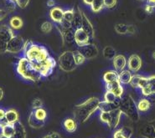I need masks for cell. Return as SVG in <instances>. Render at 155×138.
<instances>
[{"label": "cell", "mask_w": 155, "mask_h": 138, "mask_svg": "<svg viewBox=\"0 0 155 138\" xmlns=\"http://www.w3.org/2000/svg\"><path fill=\"white\" fill-rule=\"evenodd\" d=\"M23 55L24 57L28 59L37 69V67L42 62L51 56V54L43 45L36 44L31 40H26L23 50Z\"/></svg>", "instance_id": "1"}, {"label": "cell", "mask_w": 155, "mask_h": 138, "mask_svg": "<svg viewBox=\"0 0 155 138\" xmlns=\"http://www.w3.org/2000/svg\"><path fill=\"white\" fill-rule=\"evenodd\" d=\"M101 101L97 97H91L73 108L74 119L80 123H85L96 111H97Z\"/></svg>", "instance_id": "2"}, {"label": "cell", "mask_w": 155, "mask_h": 138, "mask_svg": "<svg viewBox=\"0 0 155 138\" xmlns=\"http://www.w3.org/2000/svg\"><path fill=\"white\" fill-rule=\"evenodd\" d=\"M16 71L22 79L28 81L38 82L43 78L40 75V71L35 67V66L28 59H26L24 56L18 59L16 66Z\"/></svg>", "instance_id": "3"}, {"label": "cell", "mask_w": 155, "mask_h": 138, "mask_svg": "<svg viewBox=\"0 0 155 138\" xmlns=\"http://www.w3.org/2000/svg\"><path fill=\"white\" fill-rule=\"evenodd\" d=\"M119 109L122 111L123 114L127 116L132 121L137 122L139 120L140 116L139 111L137 110V103L131 95H126L121 98Z\"/></svg>", "instance_id": "4"}, {"label": "cell", "mask_w": 155, "mask_h": 138, "mask_svg": "<svg viewBox=\"0 0 155 138\" xmlns=\"http://www.w3.org/2000/svg\"><path fill=\"white\" fill-rule=\"evenodd\" d=\"M57 64L60 69L64 72H71L75 70L77 67V65L76 64L74 59L73 50L64 51L59 56Z\"/></svg>", "instance_id": "5"}, {"label": "cell", "mask_w": 155, "mask_h": 138, "mask_svg": "<svg viewBox=\"0 0 155 138\" xmlns=\"http://www.w3.org/2000/svg\"><path fill=\"white\" fill-rule=\"evenodd\" d=\"M122 111L117 108L110 112H100V120L103 123H106L111 130H114L119 125L121 116H122Z\"/></svg>", "instance_id": "6"}, {"label": "cell", "mask_w": 155, "mask_h": 138, "mask_svg": "<svg viewBox=\"0 0 155 138\" xmlns=\"http://www.w3.org/2000/svg\"><path fill=\"white\" fill-rule=\"evenodd\" d=\"M14 30L9 25L0 24V54H5L9 40L15 36Z\"/></svg>", "instance_id": "7"}, {"label": "cell", "mask_w": 155, "mask_h": 138, "mask_svg": "<svg viewBox=\"0 0 155 138\" xmlns=\"http://www.w3.org/2000/svg\"><path fill=\"white\" fill-rule=\"evenodd\" d=\"M25 44V40H24L20 35L15 34V36L9 40V42L8 44L6 53L16 55L20 52H23Z\"/></svg>", "instance_id": "8"}, {"label": "cell", "mask_w": 155, "mask_h": 138, "mask_svg": "<svg viewBox=\"0 0 155 138\" xmlns=\"http://www.w3.org/2000/svg\"><path fill=\"white\" fill-rule=\"evenodd\" d=\"M56 66H57V62L54 59V57H52L51 55L49 58L42 62L40 66L37 67V69L40 71V75L43 78H47L53 73Z\"/></svg>", "instance_id": "9"}, {"label": "cell", "mask_w": 155, "mask_h": 138, "mask_svg": "<svg viewBox=\"0 0 155 138\" xmlns=\"http://www.w3.org/2000/svg\"><path fill=\"white\" fill-rule=\"evenodd\" d=\"M55 28L61 36L63 44L72 45L75 44V30L73 29H64L59 24H55Z\"/></svg>", "instance_id": "10"}, {"label": "cell", "mask_w": 155, "mask_h": 138, "mask_svg": "<svg viewBox=\"0 0 155 138\" xmlns=\"http://www.w3.org/2000/svg\"><path fill=\"white\" fill-rule=\"evenodd\" d=\"M76 50H79L87 59H95L99 54L97 46L93 43H88V44H85L83 46L77 47Z\"/></svg>", "instance_id": "11"}, {"label": "cell", "mask_w": 155, "mask_h": 138, "mask_svg": "<svg viewBox=\"0 0 155 138\" xmlns=\"http://www.w3.org/2000/svg\"><path fill=\"white\" fill-rule=\"evenodd\" d=\"M143 66V61L142 59L139 55L134 54L129 56V58L127 59V69H129L132 73H136L139 71Z\"/></svg>", "instance_id": "12"}, {"label": "cell", "mask_w": 155, "mask_h": 138, "mask_svg": "<svg viewBox=\"0 0 155 138\" xmlns=\"http://www.w3.org/2000/svg\"><path fill=\"white\" fill-rule=\"evenodd\" d=\"M91 38L81 28L75 30V44L77 47L83 46L90 43Z\"/></svg>", "instance_id": "13"}, {"label": "cell", "mask_w": 155, "mask_h": 138, "mask_svg": "<svg viewBox=\"0 0 155 138\" xmlns=\"http://www.w3.org/2000/svg\"><path fill=\"white\" fill-rule=\"evenodd\" d=\"M81 17H82V24H81V29L90 36L91 40L95 38V29H94L93 24H91L89 18L87 14L81 10Z\"/></svg>", "instance_id": "14"}, {"label": "cell", "mask_w": 155, "mask_h": 138, "mask_svg": "<svg viewBox=\"0 0 155 138\" xmlns=\"http://www.w3.org/2000/svg\"><path fill=\"white\" fill-rule=\"evenodd\" d=\"M106 91H111L117 97H119V98H122L124 93L123 85L120 83L119 80L106 84Z\"/></svg>", "instance_id": "15"}, {"label": "cell", "mask_w": 155, "mask_h": 138, "mask_svg": "<svg viewBox=\"0 0 155 138\" xmlns=\"http://www.w3.org/2000/svg\"><path fill=\"white\" fill-rule=\"evenodd\" d=\"M129 85L133 88L135 89H140L146 87L148 85V77L143 76L140 75H133Z\"/></svg>", "instance_id": "16"}, {"label": "cell", "mask_w": 155, "mask_h": 138, "mask_svg": "<svg viewBox=\"0 0 155 138\" xmlns=\"http://www.w3.org/2000/svg\"><path fill=\"white\" fill-rule=\"evenodd\" d=\"M63 15H64V9L58 6L51 8L49 13L50 18L54 24H61L63 21Z\"/></svg>", "instance_id": "17"}, {"label": "cell", "mask_w": 155, "mask_h": 138, "mask_svg": "<svg viewBox=\"0 0 155 138\" xmlns=\"http://www.w3.org/2000/svg\"><path fill=\"white\" fill-rule=\"evenodd\" d=\"M127 63V59L123 55H117L112 59V65H113L114 69L118 73L125 69Z\"/></svg>", "instance_id": "18"}, {"label": "cell", "mask_w": 155, "mask_h": 138, "mask_svg": "<svg viewBox=\"0 0 155 138\" xmlns=\"http://www.w3.org/2000/svg\"><path fill=\"white\" fill-rule=\"evenodd\" d=\"M140 135L144 138H155V129L153 124L147 123L140 128Z\"/></svg>", "instance_id": "19"}, {"label": "cell", "mask_w": 155, "mask_h": 138, "mask_svg": "<svg viewBox=\"0 0 155 138\" xmlns=\"http://www.w3.org/2000/svg\"><path fill=\"white\" fill-rule=\"evenodd\" d=\"M45 121H42V120H39L31 111V112H30L29 117H28V123H29V127H32L34 129H40L45 126Z\"/></svg>", "instance_id": "20"}, {"label": "cell", "mask_w": 155, "mask_h": 138, "mask_svg": "<svg viewBox=\"0 0 155 138\" xmlns=\"http://www.w3.org/2000/svg\"><path fill=\"white\" fill-rule=\"evenodd\" d=\"M102 79L106 84L113 82V81H117V80H119V73L116 71L115 69L107 70L103 74Z\"/></svg>", "instance_id": "21"}, {"label": "cell", "mask_w": 155, "mask_h": 138, "mask_svg": "<svg viewBox=\"0 0 155 138\" xmlns=\"http://www.w3.org/2000/svg\"><path fill=\"white\" fill-rule=\"evenodd\" d=\"M63 127L69 133H73L77 130V121L74 118H66L63 121Z\"/></svg>", "instance_id": "22"}, {"label": "cell", "mask_w": 155, "mask_h": 138, "mask_svg": "<svg viewBox=\"0 0 155 138\" xmlns=\"http://www.w3.org/2000/svg\"><path fill=\"white\" fill-rule=\"evenodd\" d=\"M8 24L13 30H20L24 27V20L19 16H13L9 19Z\"/></svg>", "instance_id": "23"}, {"label": "cell", "mask_w": 155, "mask_h": 138, "mask_svg": "<svg viewBox=\"0 0 155 138\" xmlns=\"http://www.w3.org/2000/svg\"><path fill=\"white\" fill-rule=\"evenodd\" d=\"M18 113L17 111L15 109H9L6 111L5 114V120L7 121V123L9 124H15L17 121H18Z\"/></svg>", "instance_id": "24"}, {"label": "cell", "mask_w": 155, "mask_h": 138, "mask_svg": "<svg viewBox=\"0 0 155 138\" xmlns=\"http://www.w3.org/2000/svg\"><path fill=\"white\" fill-rule=\"evenodd\" d=\"M81 24H82L81 9L79 7H77V9H76L75 15H74V18H73L72 22H71L72 29L76 30V29L81 28Z\"/></svg>", "instance_id": "25"}, {"label": "cell", "mask_w": 155, "mask_h": 138, "mask_svg": "<svg viewBox=\"0 0 155 138\" xmlns=\"http://www.w3.org/2000/svg\"><path fill=\"white\" fill-rule=\"evenodd\" d=\"M15 133L12 138H26V131L25 126L18 120L15 124Z\"/></svg>", "instance_id": "26"}, {"label": "cell", "mask_w": 155, "mask_h": 138, "mask_svg": "<svg viewBox=\"0 0 155 138\" xmlns=\"http://www.w3.org/2000/svg\"><path fill=\"white\" fill-rule=\"evenodd\" d=\"M103 101L108 102V103L115 104V105L119 108L120 102H121V98L117 97L115 95L113 94L112 92H111V91H106V92H105L104 95H103Z\"/></svg>", "instance_id": "27"}, {"label": "cell", "mask_w": 155, "mask_h": 138, "mask_svg": "<svg viewBox=\"0 0 155 138\" xmlns=\"http://www.w3.org/2000/svg\"><path fill=\"white\" fill-rule=\"evenodd\" d=\"M133 77V73L129 69H123L119 72V81L122 85H128Z\"/></svg>", "instance_id": "28"}, {"label": "cell", "mask_w": 155, "mask_h": 138, "mask_svg": "<svg viewBox=\"0 0 155 138\" xmlns=\"http://www.w3.org/2000/svg\"><path fill=\"white\" fill-rule=\"evenodd\" d=\"M137 106L139 112H147L151 108V101L147 98L140 99L137 103Z\"/></svg>", "instance_id": "29"}, {"label": "cell", "mask_w": 155, "mask_h": 138, "mask_svg": "<svg viewBox=\"0 0 155 138\" xmlns=\"http://www.w3.org/2000/svg\"><path fill=\"white\" fill-rule=\"evenodd\" d=\"M1 128V133L4 136H6L7 137L12 138L15 133V124L6 123L4 126L0 127Z\"/></svg>", "instance_id": "30"}, {"label": "cell", "mask_w": 155, "mask_h": 138, "mask_svg": "<svg viewBox=\"0 0 155 138\" xmlns=\"http://www.w3.org/2000/svg\"><path fill=\"white\" fill-rule=\"evenodd\" d=\"M117 108H118V107L115 104L108 103V102L105 101H102L99 104L98 110H100V111H101V112H110V111H112L117 109Z\"/></svg>", "instance_id": "31"}, {"label": "cell", "mask_w": 155, "mask_h": 138, "mask_svg": "<svg viewBox=\"0 0 155 138\" xmlns=\"http://www.w3.org/2000/svg\"><path fill=\"white\" fill-rule=\"evenodd\" d=\"M102 54H103V56H104L105 59H107V60H112L117 55V52H116L115 49L112 46L108 45V46H106L103 49Z\"/></svg>", "instance_id": "32"}, {"label": "cell", "mask_w": 155, "mask_h": 138, "mask_svg": "<svg viewBox=\"0 0 155 138\" xmlns=\"http://www.w3.org/2000/svg\"><path fill=\"white\" fill-rule=\"evenodd\" d=\"M91 8L94 13H99L104 8V0H93Z\"/></svg>", "instance_id": "33"}, {"label": "cell", "mask_w": 155, "mask_h": 138, "mask_svg": "<svg viewBox=\"0 0 155 138\" xmlns=\"http://www.w3.org/2000/svg\"><path fill=\"white\" fill-rule=\"evenodd\" d=\"M33 113L35 114V116H36L37 118L39 120H42V121H45V119L47 117V112L45 109L44 107H41V108H38V109H32Z\"/></svg>", "instance_id": "34"}, {"label": "cell", "mask_w": 155, "mask_h": 138, "mask_svg": "<svg viewBox=\"0 0 155 138\" xmlns=\"http://www.w3.org/2000/svg\"><path fill=\"white\" fill-rule=\"evenodd\" d=\"M73 55H74V59H75V61H76V64L77 65V66L84 64L85 61H86V59H87L84 57V55L79 50H73Z\"/></svg>", "instance_id": "35"}, {"label": "cell", "mask_w": 155, "mask_h": 138, "mask_svg": "<svg viewBox=\"0 0 155 138\" xmlns=\"http://www.w3.org/2000/svg\"><path fill=\"white\" fill-rule=\"evenodd\" d=\"M75 12H76V9H74V8H68V9L64 10L63 19L69 23H71L73 18H74V15H75Z\"/></svg>", "instance_id": "36"}, {"label": "cell", "mask_w": 155, "mask_h": 138, "mask_svg": "<svg viewBox=\"0 0 155 138\" xmlns=\"http://www.w3.org/2000/svg\"><path fill=\"white\" fill-rule=\"evenodd\" d=\"M4 4H5V9L8 13L15 11L17 7V4L14 0H4Z\"/></svg>", "instance_id": "37"}, {"label": "cell", "mask_w": 155, "mask_h": 138, "mask_svg": "<svg viewBox=\"0 0 155 138\" xmlns=\"http://www.w3.org/2000/svg\"><path fill=\"white\" fill-rule=\"evenodd\" d=\"M116 32L119 34H127V24H117L115 25Z\"/></svg>", "instance_id": "38"}, {"label": "cell", "mask_w": 155, "mask_h": 138, "mask_svg": "<svg viewBox=\"0 0 155 138\" xmlns=\"http://www.w3.org/2000/svg\"><path fill=\"white\" fill-rule=\"evenodd\" d=\"M40 29H41V31H42L44 34H49L52 31L53 24H52V23H51L50 21H45V22H44L43 24H41Z\"/></svg>", "instance_id": "39"}, {"label": "cell", "mask_w": 155, "mask_h": 138, "mask_svg": "<svg viewBox=\"0 0 155 138\" xmlns=\"http://www.w3.org/2000/svg\"><path fill=\"white\" fill-rule=\"evenodd\" d=\"M147 87L151 91L152 95H155V75H150L148 77Z\"/></svg>", "instance_id": "40"}, {"label": "cell", "mask_w": 155, "mask_h": 138, "mask_svg": "<svg viewBox=\"0 0 155 138\" xmlns=\"http://www.w3.org/2000/svg\"><path fill=\"white\" fill-rule=\"evenodd\" d=\"M120 131L127 138H132L133 134H134V131L130 127H122V128H120Z\"/></svg>", "instance_id": "41"}, {"label": "cell", "mask_w": 155, "mask_h": 138, "mask_svg": "<svg viewBox=\"0 0 155 138\" xmlns=\"http://www.w3.org/2000/svg\"><path fill=\"white\" fill-rule=\"evenodd\" d=\"M117 0H104V8L107 9H112L117 6Z\"/></svg>", "instance_id": "42"}, {"label": "cell", "mask_w": 155, "mask_h": 138, "mask_svg": "<svg viewBox=\"0 0 155 138\" xmlns=\"http://www.w3.org/2000/svg\"><path fill=\"white\" fill-rule=\"evenodd\" d=\"M43 107V101L40 98H35L32 101V109H38V108H41Z\"/></svg>", "instance_id": "43"}, {"label": "cell", "mask_w": 155, "mask_h": 138, "mask_svg": "<svg viewBox=\"0 0 155 138\" xmlns=\"http://www.w3.org/2000/svg\"><path fill=\"white\" fill-rule=\"evenodd\" d=\"M30 0H17L15 3L17 4V6L20 8H25L29 5Z\"/></svg>", "instance_id": "44"}, {"label": "cell", "mask_w": 155, "mask_h": 138, "mask_svg": "<svg viewBox=\"0 0 155 138\" xmlns=\"http://www.w3.org/2000/svg\"><path fill=\"white\" fill-rule=\"evenodd\" d=\"M5 114L6 111L3 108H0V127L7 123V121L5 120Z\"/></svg>", "instance_id": "45"}, {"label": "cell", "mask_w": 155, "mask_h": 138, "mask_svg": "<svg viewBox=\"0 0 155 138\" xmlns=\"http://www.w3.org/2000/svg\"><path fill=\"white\" fill-rule=\"evenodd\" d=\"M8 12L6 10V9H4V8H0V22H2L4 19L7 18V16L8 15Z\"/></svg>", "instance_id": "46"}, {"label": "cell", "mask_w": 155, "mask_h": 138, "mask_svg": "<svg viewBox=\"0 0 155 138\" xmlns=\"http://www.w3.org/2000/svg\"><path fill=\"white\" fill-rule=\"evenodd\" d=\"M154 8H153V6H151V5L146 4L144 7V11L146 12L147 14H153V13L154 12Z\"/></svg>", "instance_id": "47"}, {"label": "cell", "mask_w": 155, "mask_h": 138, "mask_svg": "<svg viewBox=\"0 0 155 138\" xmlns=\"http://www.w3.org/2000/svg\"><path fill=\"white\" fill-rule=\"evenodd\" d=\"M112 138H127L121 132L120 129L115 131V132L113 133V136H112Z\"/></svg>", "instance_id": "48"}, {"label": "cell", "mask_w": 155, "mask_h": 138, "mask_svg": "<svg viewBox=\"0 0 155 138\" xmlns=\"http://www.w3.org/2000/svg\"><path fill=\"white\" fill-rule=\"evenodd\" d=\"M135 33H136V28H135V26L133 25V24L127 25V34H134Z\"/></svg>", "instance_id": "49"}, {"label": "cell", "mask_w": 155, "mask_h": 138, "mask_svg": "<svg viewBox=\"0 0 155 138\" xmlns=\"http://www.w3.org/2000/svg\"><path fill=\"white\" fill-rule=\"evenodd\" d=\"M47 6L49 8H52L56 6V3H55L54 0H48L47 1Z\"/></svg>", "instance_id": "50"}, {"label": "cell", "mask_w": 155, "mask_h": 138, "mask_svg": "<svg viewBox=\"0 0 155 138\" xmlns=\"http://www.w3.org/2000/svg\"><path fill=\"white\" fill-rule=\"evenodd\" d=\"M50 134H51V136H52V138H62V136H61V134H59L58 132H55V131L51 132Z\"/></svg>", "instance_id": "51"}, {"label": "cell", "mask_w": 155, "mask_h": 138, "mask_svg": "<svg viewBox=\"0 0 155 138\" xmlns=\"http://www.w3.org/2000/svg\"><path fill=\"white\" fill-rule=\"evenodd\" d=\"M83 3L87 5H89V6H91V4L93 3V0H82Z\"/></svg>", "instance_id": "52"}, {"label": "cell", "mask_w": 155, "mask_h": 138, "mask_svg": "<svg viewBox=\"0 0 155 138\" xmlns=\"http://www.w3.org/2000/svg\"><path fill=\"white\" fill-rule=\"evenodd\" d=\"M146 2H147V4H149V5L155 8V0H147Z\"/></svg>", "instance_id": "53"}, {"label": "cell", "mask_w": 155, "mask_h": 138, "mask_svg": "<svg viewBox=\"0 0 155 138\" xmlns=\"http://www.w3.org/2000/svg\"><path fill=\"white\" fill-rule=\"evenodd\" d=\"M4 90H3V88L0 87V101L3 100V98H4Z\"/></svg>", "instance_id": "54"}, {"label": "cell", "mask_w": 155, "mask_h": 138, "mask_svg": "<svg viewBox=\"0 0 155 138\" xmlns=\"http://www.w3.org/2000/svg\"><path fill=\"white\" fill-rule=\"evenodd\" d=\"M43 138H52V136H51V134L49 133V134H47L46 136H44Z\"/></svg>", "instance_id": "55"}, {"label": "cell", "mask_w": 155, "mask_h": 138, "mask_svg": "<svg viewBox=\"0 0 155 138\" xmlns=\"http://www.w3.org/2000/svg\"><path fill=\"white\" fill-rule=\"evenodd\" d=\"M0 138H8V137H7L6 136H4V135H3L2 133H1V134H0Z\"/></svg>", "instance_id": "56"}, {"label": "cell", "mask_w": 155, "mask_h": 138, "mask_svg": "<svg viewBox=\"0 0 155 138\" xmlns=\"http://www.w3.org/2000/svg\"><path fill=\"white\" fill-rule=\"evenodd\" d=\"M152 56H153V59L155 60V50L153 52V54H152Z\"/></svg>", "instance_id": "57"}, {"label": "cell", "mask_w": 155, "mask_h": 138, "mask_svg": "<svg viewBox=\"0 0 155 138\" xmlns=\"http://www.w3.org/2000/svg\"><path fill=\"white\" fill-rule=\"evenodd\" d=\"M152 124H153V127H154L155 129V121H153V122H151Z\"/></svg>", "instance_id": "58"}, {"label": "cell", "mask_w": 155, "mask_h": 138, "mask_svg": "<svg viewBox=\"0 0 155 138\" xmlns=\"http://www.w3.org/2000/svg\"><path fill=\"white\" fill-rule=\"evenodd\" d=\"M137 1H139V2H146L147 0H137Z\"/></svg>", "instance_id": "59"}, {"label": "cell", "mask_w": 155, "mask_h": 138, "mask_svg": "<svg viewBox=\"0 0 155 138\" xmlns=\"http://www.w3.org/2000/svg\"><path fill=\"white\" fill-rule=\"evenodd\" d=\"M14 1H15V2H16V1H17V0H14Z\"/></svg>", "instance_id": "60"}]
</instances>
